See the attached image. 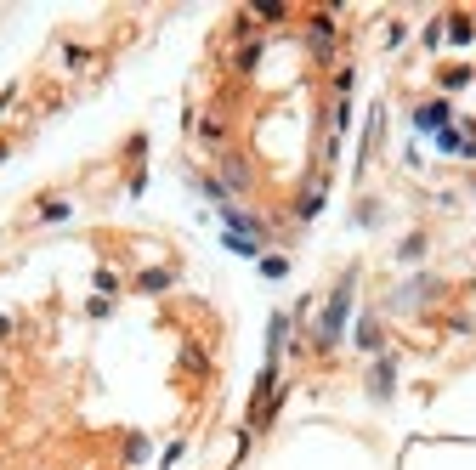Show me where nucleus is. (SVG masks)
<instances>
[{
	"instance_id": "nucleus-11",
	"label": "nucleus",
	"mask_w": 476,
	"mask_h": 470,
	"mask_svg": "<svg viewBox=\"0 0 476 470\" xmlns=\"http://www.w3.org/2000/svg\"><path fill=\"white\" fill-rule=\"evenodd\" d=\"M74 216V210L63 204V198H52V204H40V221H68Z\"/></svg>"
},
{
	"instance_id": "nucleus-13",
	"label": "nucleus",
	"mask_w": 476,
	"mask_h": 470,
	"mask_svg": "<svg viewBox=\"0 0 476 470\" xmlns=\"http://www.w3.org/2000/svg\"><path fill=\"white\" fill-rule=\"evenodd\" d=\"M420 255H425V238H408V244L397 249V261H420Z\"/></svg>"
},
{
	"instance_id": "nucleus-14",
	"label": "nucleus",
	"mask_w": 476,
	"mask_h": 470,
	"mask_svg": "<svg viewBox=\"0 0 476 470\" xmlns=\"http://www.w3.org/2000/svg\"><path fill=\"white\" fill-rule=\"evenodd\" d=\"M470 34H476V23H465V17H454V23H448V40H470Z\"/></svg>"
},
{
	"instance_id": "nucleus-3",
	"label": "nucleus",
	"mask_w": 476,
	"mask_h": 470,
	"mask_svg": "<svg viewBox=\"0 0 476 470\" xmlns=\"http://www.w3.org/2000/svg\"><path fill=\"white\" fill-rule=\"evenodd\" d=\"M448 125H454V108L437 97V102H420L414 108V131H431V136H437V131H448Z\"/></svg>"
},
{
	"instance_id": "nucleus-10",
	"label": "nucleus",
	"mask_w": 476,
	"mask_h": 470,
	"mask_svg": "<svg viewBox=\"0 0 476 470\" xmlns=\"http://www.w3.org/2000/svg\"><path fill=\"white\" fill-rule=\"evenodd\" d=\"M289 6H284V0H267V6H249V17H261V23H278Z\"/></svg>"
},
{
	"instance_id": "nucleus-7",
	"label": "nucleus",
	"mask_w": 476,
	"mask_h": 470,
	"mask_svg": "<svg viewBox=\"0 0 476 470\" xmlns=\"http://www.w3.org/2000/svg\"><path fill=\"white\" fill-rule=\"evenodd\" d=\"M137 289H142V295H164V289H170V272H159V267H153V272H142V278H137Z\"/></svg>"
},
{
	"instance_id": "nucleus-6",
	"label": "nucleus",
	"mask_w": 476,
	"mask_h": 470,
	"mask_svg": "<svg viewBox=\"0 0 476 470\" xmlns=\"http://www.w3.org/2000/svg\"><path fill=\"white\" fill-rule=\"evenodd\" d=\"M392 374H397V363L380 357V368H374V397H392Z\"/></svg>"
},
{
	"instance_id": "nucleus-4",
	"label": "nucleus",
	"mask_w": 476,
	"mask_h": 470,
	"mask_svg": "<svg viewBox=\"0 0 476 470\" xmlns=\"http://www.w3.org/2000/svg\"><path fill=\"white\" fill-rule=\"evenodd\" d=\"M222 244L233 255H244V261H261V238H244V233H222Z\"/></svg>"
},
{
	"instance_id": "nucleus-5",
	"label": "nucleus",
	"mask_w": 476,
	"mask_h": 470,
	"mask_svg": "<svg viewBox=\"0 0 476 470\" xmlns=\"http://www.w3.org/2000/svg\"><path fill=\"white\" fill-rule=\"evenodd\" d=\"M284 334H289V318L278 312V318H272V334H267V363H278V352H284Z\"/></svg>"
},
{
	"instance_id": "nucleus-12",
	"label": "nucleus",
	"mask_w": 476,
	"mask_h": 470,
	"mask_svg": "<svg viewBox=\"0 0 476 470\" xmlns=\"http://www.w3.org/2000/svg\"><path fill=\"white\" fill-rule=\"evenodd\" d=\"M261 272H267V278H284L289 261H284V255H261Z\"/></svg>"
},
{
	"instance_id": "nucleus-2",
	"label": "nucleus",
	"mask_w": 476,
	"mask_h": 470,
	"mask_svg": "<svg viewBox=\"0 0 476 470\" xmlns=\"http://www.w3.org/2000/svg\"><path fill=\"white\" fill-rule=\"evenodd\" d=\"M215 216L227 221V233H244V238H261V244H267V221H261V216H249V210H238L233 198H227V204H215Z\"/></svg>"
},
{
	"instance_id": "nucleus-9",
	"label": "nucleus",
	"mask_w": 476,
	"mask_h": 470,
	"mask_svg": "<svg viewBox=\"0 0 476 470\" xmlns=\"http://www.w3.org/2000/svg\"><path fill=\"white\" fill-rule=\"evenodd\" d=\"M318 210H323V187H312L307 198H300V204H295V216H300V221H312Z\"/></svg>"
},
{
	"instance_id": "nucleus-1",
	"label": "nucleus",
	"mask_w": 476,
	"mask_h": 470,
	"mask_svg": "<svg viewBox=\"0 0 476 470\" xmlns=\"http://www.w3.org/2000/svg\"><path fill=\"white\" fill-rule=\"evenodd\" d=\"M352 283H358V272H346L340 283H335V295H329V306H323V323H318V346L329 352V346H340V334H346V312H352Z\"/></svg>"
},
{
	"instance_id": "nucleus-8",
	"label": "nucleus",
	"mask_w": 476,
	"mask_h": 470,
	"mask_svg": "<svg viewBox=\"0 0 476 470\" xmlns=\"http://www.w3.org/2000/svg\"><path fill=\"white\" fill-rule=\"evenodd\" d=\"M358 346H363V352H380V323H374V318L358 323Z\"/></svg>"
}]
</instances>
